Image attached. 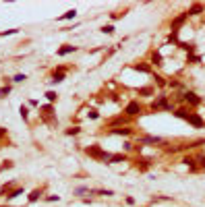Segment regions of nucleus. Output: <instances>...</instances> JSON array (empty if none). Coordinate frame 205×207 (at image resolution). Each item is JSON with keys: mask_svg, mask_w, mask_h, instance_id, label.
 Returning a JSON list of instances; mask_svg holds the SVG:
<instances>
[{"mask_svg": "<svg viewBox=\"0 0 205 207\" xmlns=\"http://www.w3.org/2000/svg\"><path fill=\"white\" fill-rule=\"evenodd\" d=\"M85 151L89 153L91 158H97V160H110V158H112L110 153H106V151H102L100 147H97V145H93V147H87Z\"/></svg>", "mask_w": 205, "mask_h": 207, "instance_id": "1", "label": "nucleus"}, {"mask_svg": "<svg viewBox=\"0 0 205 207\" xmlns=\"http://www.w3.org/2000/svg\"><path fill=\"white\" fill-rule=\"evenodd\" d=\"M151 108H153V110H158V108H164V110H170V104L166 102V97L162 95L159 100H155V102H153V106H151Z\"/></svg>", "mask_w": 205, "mask_h": 207, "instance_id": "2", "label": "nucleus"}, {"mask_svg": "<svg viewBox=\"0 0 205 207\" xmlns=\"http://www.w3.org/2000/svg\"><path fill=\"white\" fill-rule=\"evenodd\" d=\"M141 112V106L137 102H131L128 106H126V114H131V116H135V114H139Z\"/></svg>", "mask_w": 205, "mask_h": 207, "instance_id": "3", "label": "nucleus"}, {"mask_svg": "<svg viewBox=\"0 0 205 207\" xmlns=\"http://www.w3.org/2000/svg\"><path fill=\"white\" fill-rule=\"evenodd\" d=\"M184 100H186V102H189V104H193V106H197V104L201 102V100H199V97H197V93H193V91L184 93Z\"/></svg>", "mask_w": 205, "mask_h": 207, "instance_id": "4", "label": "nucleus"}, {"mask_svg": "<svg viewBox=\"0 0 205 207\" xmlns=\"http://www.w3.org/2000/svg\"><path fill=\"white\" fill-rule=\"evenodd\" d=\"M189 122H191V124H195V127H201V124H203L201 116H197V114H191V116H189Z\"/></svg>", "mask_w": 205, "mask_h": 207, "instance_id": "5", "label": "nucleus"}, {"mask_svg": "<svg viewBox=\"0 0 205 207\" xmlns=\"http://www.w3.org/2000/svg\"><path fill=\"white\" fill-rule=\"evenodd\" d=\"M77 17V11L73 8V11H68V12H64L62 17H58V21H67V19H75Z\"/></svg>", "mask_w": 205, "mask_h": 207, "instance_id": "6", "label": "nucleus"}, {"mask_svg": "<svg viewBox=\"0 0 205 207\" xmlns=\"http://www.w3.org/2000/svg\"><path fill=\"white\" fill-rule=\"evenodd\" d=\"M70 52H75V46H64V48H60V50H58V54H60V56H67V54H70Z\"/></svg>", "mask_w": 205, "mask_h": 207, "instance_id": "7", "label": "nucleus"}, {"mask_svg": "<svg viewBox=\"0 0 205 207\" xmlns=\"http://www.w3.org/2000/svg\"><path fill=\"white\" fill-rule=\"evenodd\" d=\"M201 11H203V6H201V4H195L193 8H189V15H199Z\"/></svg>", "mask_w": 205, "mask_h": 207, "instance_id": "8", "label": "nucleus"}, {"mask_svg": "<svg viewBox=\"0 0 205 207\" xmlns=\"http://www.w3.org/2000/svg\"><path fill=\"white\" fill-rule=\"evenodd\" d=\"M176 116H178V118H184V120H189V112H186V110H176Z\"/></svg>", "mask_w": 205, "mask_h": 207, "instance_id": "9", "label": "nucleus"}, {"mask_svg": "<svg viewBox=\"0 0 205 207\" xmlns=\"http://www.w3.org/2000/svg\"><path fill=\"white\" fill-rule=\"evenodd\" d=\"M133 69H135V70H141V73H149V66H147V64H135Z\"/></svg>", "mask_w": 205, "mask_h": 207, "instance_id": "10", "label": "nucleus"}, {"mask_svg": "<svg viewBox=\"0 0 205 207\" xmlns=\"http://www.w3.org/2000/svg\"><path fill=\"white\" fill-rule=\"evenodd\" d=\"M112 133H114V135H128L131 131H128V128H114Z\"/></svg>", "mask_w": 205, "mask_h": 207, "instance_id": "11", "label": "nucleus"}, {"mask_svg": "<svg viewBox=\"0 0 205 207\" xmlns=\"http://www.w3.org/2000/svg\"><path fill=\"white\" fill-rule=\"evenodd\" d=\"M159 141H162L159 137H145L143 139V143H159Z\"/></svg>", "mask_w": 205, "mask_h": 207, "instance_id": "12", "label": "nucleus"}, {"mask_svg": "<svg viewBox=\"0 0 205 207\" xmlns=\"http://www.w3.org/2000/svg\"><path fill=\"white\" fill-rule=\"evenodd\" d=\"M39 195H42L39 191H33V193L29 195V201H37V199H39Z\"/></svg>", "mask_w": 205, "mask_h": 207, "instance_id": "13", "label": "nucleus"}, {"mask_svg": "<svg viewBox=\"0 0 205 207\" xmlns=\"http://www.w3.org/2000/svg\"><path fill=\"white\" fill-rule=\"evenodd\" d=\"M46 97H48L50 102H56V97H58V95H56L54 91H48V93H46Z\"/></svg>", "mask_w": 205, "mask_h": 207, "instance_id": "14", "label": "nucleus"}, {"mask_svg": "<svg viewBox=\"0 0 205 207\" xmlns=\"http://www.w3.org/2000/svg\"><path fill=\"white\" fill-rule=\"evenodd\" d=\"M9 93H11V87H2V89H0V97H6Z\"/></svg>", "mask_w": 205, "mask_h": 207, "instance_id": "15", "label": "nucleus"}, {"mask_svg": "<svg viewBox=\"0 0 205 207\" xmlns=\"http://www.w3.org/2000/svg\"><path fill=\"white\" fill-rule=\"evenodd\" d=\"M25 79H27L25 75H15V83H23Z\"/></svg>", "mask_w": 205, "mask_h": 207, "instance_id": "16", "label": "nucleus"}, {"mask_svg": "<svg viewBox=\"0 0 205 207\" xmlns=\"http://www.w3.org/2000/svg\"><path fill=\"white\" fill-rule=\"evenodd\" d=\"M62 79H64V75H62V73H58V75H54V79H52V81H54V83H60Z\"/></svg>", "mask_w": 205, "mask_h": 207, "instance_id": "17", "label": "nucleus"}, {"mask_svg": "<svg viewBox=\"0 0 205 207\" xmlns=\"http://www.w3.org/2000/svg\"><path fill=\"white\" fill-rule=\"evenodd\" d=\"M110 160H112V164L114 161H125V155H112Z\"/></svg>", "mask_w": 205, "mask_h": 207, "instance_id": "18", "label": "nucleus"}, {"mask_svg": "<svg viewBox=\"0 0 205 207\" xmlns=\"http://www.w3.org/2000/svg\"><path fill=\"white\" fill-rule=\"evenodd\" d=\"M102 31H104V33H112L114 27H112V25H106V27H102Z\"/></svg>", "mask_w": 205, "mask_h": 207, "instance_id": "19", "label": "nucleus"}, {"mask_svg": "<svg viewBox=\"0 0 205 207\" xmlns=\"http://www.w3.org/2000/svg\"><path fill=\"white\" fill-rule=\"evenodd\" d=\"M153 62H155V64H162V56H159L158 52H155V54H153Z\"/></svg>", "mask_w": 205, "mask_h": 207, "instance_id": "20", "label": "nucleus"}, {"mask_svg": "<svg viewBox=\"0 0 205 207\" xmlns=\"http://www.w3.org/2000/svg\"><path fill=\"white\" fill-rule=\"evenodd\" d=\"M12 33H17V29H6V31L0 33V37H2V35H12Z\"/></svg>", "mask_w": 205, "mask_h": 207, "instance_id": "21", "label": "nucleus"}, {"mask_svg": "<svg viewBox=\"0 0 205 207\" xmlns=\"http://www.w3.org/2000/svg\"><path fill=\"white\" fill-rule=\"evenodd\" d=\"M95 193H97V195H114L112 191H104V188H100V191H95Z\"/></svg>", "mask_w": 205, "mask_h": 207, "instance_id": "22", "label": "nucleus"}, {"mask_svg": "<svg viewBox=\"0 0 205 207\" xmlns=\"http://www.w3.org/2000/svg\"><path fill=\"white\" fill-rule=\"evenodd\" d=\"M139 93H141V95H149V93H151V89H149V87H143Z\"/></svg>", "mask_w": 205, "mask_h": 207, "instance_id": "23", "label": "nucleus"}, {"mask_svg": "<svg viewBox=\"0 0 205 207\" xmlns=\"http://www.w3.org/2000/svg\"><path fill=\"white\" fill-rule=\"evenodd\" d=\"M77 133H79V128L75 127V128H68L67 131V135H77Z\"/></svg>", "mask_w": 205, "mask_h": 207, "instance_id": "24", "label": "nucleus"}, {"mask_svg": "<svg viewBox=\"0 0 205 207\" xmlns=\"http://www.w3.org/2000/svg\"><path fill=\"white\" fill-rule=\"evenodd\" d=\"M21 116H23V118H27V108H25V106H21Z\"/></svg>", "mask_w": 205, "mask_h": 207, "instance_id": "25", "label": "nucleus"}, {"mask_svg": "<svg viewBox=\"0 0 205 207\" xmlns=\"http://www.w3.org/2000/svg\"><path fill=\"white\" fill-rule=\"evenodd\" d=\"M4 133H6V128H0V137H4Z\"/></svg>", "mask_w": 205, "mask_h": 207, "instance_id": "26", "label": "nucleus"}]
</instances>
